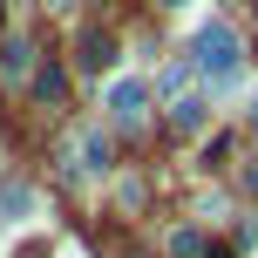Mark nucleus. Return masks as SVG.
<instances>
[{
	"instance_id": "nucleus-1",
	"label": "nucleus",
	"mask_w": 258,
	"mask_h": 258,
	"mask_svg": "<svg viewBox=\"0 0 258 258\" xmlns=\"http://www.w3.org/2000/svg\"><path fill=\"white\" fill-rule=\"evenodd\" d=\"M190 54H197V68H204L218 89H231V82L245 75V48H238V34H231L224 21H204V27H197Z\"/></svg>"
},
{
	"instance_id": "nucleus-2",
	"label": "nucleus",
	"mask_w": 258,
	"mask_h": 258,
	"mask_svg": "<svg viewBox=\"0 0 258 258\" xmlns=\"http://www.w3.org/2000/svg\"><path fill=\"white\" fill-rule=\"evenodd\" d=\"M143 109H150V89H143V82H116V89H109V116H116L122 129H136Z\"/></svg>"
},
{
	"instance_id": "nucleus-3",
	"label": "nucleus",
	"mask_w": 258,
	"mask_h": 258,
	"mask_svg": "<svg viewBox=\"0 0 258 258\" xmlns=\"http://www.w3.org/2000/svg\"><path fill=\"white\" fill-rule=\"evenodd\" d=\"M109 61H116V41H109V34H95V27H89V34H82V68H89V75H102Z\"/></svg>"
},
{
	"instance_id": "nucleus-4",
	"label": "nucleus",
	"mask_w": 258,
	"mask_h": 258,
	"mask_svg": "<svg viewBox=\"0 0 258 258\" xmlns=\"http://www.w3.org/2000/svg\"><path fill=\"white\" fill-rule=\"evenodd\" d=\"M204 116H211L204 95H177V102H170V122H177V129H204Z\"/></svg>"
},
{
	"instance_id": "nucleus-5",
	"label": "nucleus",
	"mask_w": 258,
	"mask_h": 258,
	"mask_svg": "<svg viewBox=\"0 0 258 258\" xmlns=\"http://www.w3.org/2000/svg\"><path fill=\"white\" fill-rule=\"evenodd\" d=\"M27 211H34V190H21V183H7V190H0V218H7V224H21Z\"/></svg>"
},
{
	"instance_id": "nucleus-6",
	"label": "nucleus",
	"mask_w": 258,
	"mask_h": 258,
	"mask_svg": "<svg viewBox=\"0 0 258 258\" xmlns=\"http://www.w3.org/2000/svg\"><path fill=\"white\" fill-rule=\"evenodd\" d=\"M82 170H109V143L95 136V129L82 136Z\"/></svg>"
},
{
	"instance_id": "nucleus-7",
	"label": "nucleus",
	"mask_w": 258,
	"mask_h": 258,
	"mask_svg": "<svg viewBox=\"0 0 258 258\" xmlns=\"http://www.w3.org/2000/svg\"><path fill=\"white\" fill-rule=\"evenodd\" d=\"M27 61H34V48H27V41H7V54H0V68H7V75H27Z\"/></svg>"
},
{
	"instance_id": "nucleus-8",
	"label": "nucleus",
	"mask_w": 258,
	"mask_h": 258,
	"mask_svg": "<svg viewBox=\"0 0 258 258\" xmlns=\"http://www.w3.org/2000/svg\"><path fill=\"white\" fill-rule=\"evenodd\" d=\"M34 95H41V102H54V95H61V68H41V75H34Z\"/></svg>"
},
{
	"instance_id": "nucleus-9",
	"label": "nucleus",
	"mask_w": 258,
	"mask_h": 258,
	"mask_svg": "<svg viewBox=\"0 0 258 258\" xmlns=\"http://www.w3.org/2000/svg\"><path fill=\"white\" fill-rule=\"evenodd\" d=\"M197 245H204L197 231H177V238H170V251H177V258H197Z\"/></svg>"
},
{
	"instance_id": "nucleus-10",
	"label": "nucleus",
	"mask_w": 258,
	"mask_h": 258,
	"mask_svg": "<svg viewBox=\"0 0 258 258\" xmlns=\"http://www.w3.org/2000/svg\"><path fill=\"white\" fill-rule=\"evenodd\" d=\"M48 7H68V0H48Z\"/></svg>"
},
{
	"instance_id": "nucleus-11",
	"label": "nucleus",
	"mask_w": 258,
	"mask_h": 258,
	"mask_svg": "<svg viewBox=\"0 0 258 258\" xmlns=\"http://www.w3.org/2000/svg\"><path fill=\"white\" fill-rule=\"evenodd\" d=\"M251 190H258V170H251Z\"/></svg>"
},
{
	"instance_id": "nucleus-12",
	"label": "nucleus",
	"mask_w": 258,
	"mask_h": 258,
	"mask_svg": "<svg viewBox=\"0 0 258 258\" xmlns=\"http://www.w3.org/2000/svg\"><path fill=\"white\" fill-rule=\"evenodd\" d=\"M251 129H258V109H251Z\"/></svg>"
}]
</instances>
